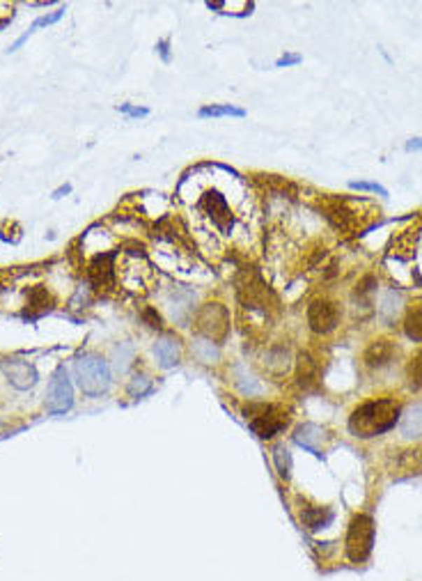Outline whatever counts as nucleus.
Returning a JSON list of instances; mask_svg holds the SVG:
<instances>
[{"label": "nucleus", "instance_id": "nucleus-21", "mask_svg": "<svg viewBox=\"0 0 422 581\" xmlns=\"http://www.w3.org/2000/svg\"><path fill=\"white\" fill-rule=\"evenodd\" d=\"M200 118H246V111L232 104H211L200 109Z\"/></svg>", "mask_w": 422, "mask_h": 581}, {"label": "nucleus", "instance_id": "nucleus-3", "mask_svg": "<svg viewBox=\"0 0 422 581\" xmlns=\"http://www.w3.org/2000/svg\"><path fill=\"white\" fill-rule=\"evenodd\" d=\"M246 418L251 421L253 432L260 439H271L289 425L292 416L283 404H248Z\"/></svg>", "mask_w": 422, "mask_h": 581}, {"label": "nucleus", "instance_id": "nucleus-26", "mask_svg": "<svg viewBox=\"0 0 422 581\" xmlns=\"http://www.w3.org/2000/svg\"><path fill=\"white\" fill-rule=\"evenodd\" d=\"M143 317L147 320V324H150L152 329H163V322H161L159 313H156L154 308H145L143 310Z\"/></svg>", "mask_w": 422, "mask_h": 581}, {"label": "nucleus", "instance_id": "nucleus-9", "mask_svg": "<svg viewBox=\"0 0 422 581\" xmlns=\"http://www.w3.org/2000/svg\"><path fill=\"white\" fill-rule=\"evenodd\" d=\"M0 368H3L7 381H10L16 391H28V388H32L39 381L37 368L28 361L5 359V361H0Z\"/></svg>", "mask_w": 422, "mask_h": 581}, {"label": "nucleus", "instance_id": "nucleus-2", "mask_svg": "<svg viewBox=\"0 0 422 581\" xmlns=\"http://www.w3.org/2000/svg\"><path fill=\"white\" fill-rule=\"evenodd\" d=\"M73 377H76L80 391L90 397L104 395L111 388V368L101 356L85 354L73 361Z\"/></svg>", "mask_w": 422, "mask_h": 581}, {"label": "nucleus", "instance_id": "nucleus-4", "mask_svg": "<svg viewBox=\"0 0 422 581\" xmlns=\"http://www.w3.org/2000/svg\"><path fill=\"white\" fill-rule=\"evenodd\" d=\"M193 327L211 343H223L230 331V313L223 303H204L195 315Z\"/></svg>", "mask_w": 422, "mask_h": 581}, {"label": "nucleus", "instance_id": "nucleus-25", "mask_svg": "<svg viewBox=\"0 0 422 581\" xmlns=\"http://www.w3.org/2000/svg\"><path fill=\"white\" fill-rule=\"evenodd\" d=\"M349 186L356 189V191H372V193L388 196V191L381 184H377V182H349Z\"/></svg>", "mask_w": 422, "mask_h": 581}, {"label": "nucleus", "instance_id": "nucleus-5", "mask_svg": "<svg viewBox=\"0 0 422 581\" xmlns=\"http://www.w3.org/2000/svg\"><path fill=\"white\" fill-rule=\"evenodd\" d=\"M374 545V521L370 514H356L346 533V556L353 563H363Z\"/></svg>", "mask_w": 422, "mask_h": 581}, {"label": "nucleus", "instance_id": "nucleus-1", "mask_svg": "<svg viewBox=\"0 0 422 581\" xmlns=\"http://www.w3.org/2000/svg\"><path fill=\"white\" fill-rule=\"evenodd\" d=\"M397 418H400V402L381 397V400H370L356 406L349 416V430L360 439L379 437L393 430Z\"/></svg>", "mask_w": 422, "mask_h": 581}, {"label": "nucleus", "instance_id": "nucleus-16", "mask_svg": "<svg viewBox=\"0 0 422 581\" xmlns=\"http://www.w3.org/2000/svg\"><path fill=\"white\" fill-rule=\"evenodd\" d=\"M154 354H156V359H159L161 368H172V365L179 363L181 350H179V343H177V340L163 338V340H159V343H156Z\"/></svg>", "mask_w": 422, "mask_h": 581}, {"label": "nucleus", "instance_id": "nucleus-31", "mask_svg": "<svg viewBox=\"0 0 422 581\" xmlns=\"http://www.w3.org/2000/svg\"><path fill=\"white\" fill-rule=\"evenodd\" d=\"M69 191H71V186H69V184H64V186H60V189H57V191H53V198H55V200H57V198L67 196Z\"/></svg>", "mask_w": 422, "mask_h": 581}, {"label": "nucleus", "instance_id": "nucleus-15", "mask_svg": "<svg viewBox=\"0 0 422 581\" xmlns=\"http://www.w3.org/2000/svg\"><path fill=\"white\" fill-rule=\"evenodd\" d=\"M296 379H299V384L303 388H314V386H317L319 368H317V361H314L308 352H303L299 356V361H296Z\"/></svg>", "mask_w": 422, "mask_h": 581}, {"label": "nucleus", "instance_id": "nucleus-13", "mask_svg": "<svg viewBox=\"0 0 422 581\" xmlns=\"http://www.w3.org/2000/svg\"><path fill=\"white\" fill-rule=\"evenodd\" d=\"M28 303H26V317L30 320H37L41 315H46L48 310L53 308V296L48 294L46 287L41 285H35L28 289Z\"/></svg>", "mask_w": 422, "mask_h": 581}, {"label": "nucleus", "instance_id": "nucleus-29", "mask_svg": "<svg viewBox=\"0 0 422 581\" xmlns=\"http://www.w3.org/2000/svg\"><path fill=\"white\" fill-rule=\"evenodd\" d=\"M299 62H301V55H296V53L289 55V53H287V55H283V57H280V60L276 62V67H289V64H299Z\"/></svg>", "mask_w": 422, "mask_h": 581}, {"label": "nucleus", "instance_id": "nucleus-20", "mask_svg": "<svg viewBox=\"0 0 422 581\" xmlns=\"http://www.w3.org/2000/svg\"><path fill=\"white\" fill-rule=\"evenodd\" d=\"M62 16H64V7H57L55 12H51V14H44V16H39V19H35V21H32L30 30H26V32H23V35H21L19 39L14 41L10 51H16V48H21V44H23V41H28V37H30L32 32H35L37 28H44V26H53V23H57V21H60Z\"/></svg>", "mask_w": 422, "mask_h": 581}, {"label": "nucleus", "instance_id": "nucleus-27", "mask_svg": "<svg viewBox=\"0 0 422 581\" xmlns=\"http://www.w3.org/2000/svg\"><path fill=\"white\" fill-rule=\"evenodd\" d=\"M120 113H124V115H131V118H145L147 113V109H140V106H129V104H122L120 106Z\"/></svg>", "mask_w": 422, "mask_h": 581}, {"label": "nucleus", "instance_id": "nucleus-23", "mask_svg": "<svg viewBox=\"0 0 422 581\" xmlns=\"http://www.w3.org/2000/svg\"><path fill=\"white\" fill-rule=\"evenodd\" d=\"M404 435L407 437H418L422 435V409L411 411L407 421H404Z\"/></svg>", "mask_w": 422, "mask_h": 581}, {"label": "nucleus", "instance_id": "nucleus-10", "mask_svg": "<svg viewBox=\"0 0 422 581\" xmlns=\"http://www.w3.org/2000/svg\"><path fill=\"white\" fill-rule=\"evenodd\" d=\"M200 207L206 212V217L211 219V223L220 232H230L232 226H234V217H232L230 203H227V198L223 196V193H216V191L206 193L202 200H200Z\"/></svg>", "mask_w": 422, "mask_h": 581}, {"label": "nucleus", "instance_id": "nucleus-17", "mask_svg": "<svg viewBox=\"0 0 422 581\" xmlns=\"http://www.w3.org/2000/svg\"><path fill=\"white\" fill-rule=\"evenodd\" d=\"M330 519H333V512L328 508H317V505H308V508L301 510V521L305 528L310 531H317V528H324L326 524H330Z\"/></svg>", "mask_w": 422, "mask_h": 581}, {"label": "nucleus", "instance_id": "nucleus-28", "mask_svg": "<svg viewBox=\"0 0 422 581\" xmlns=\"http://www.w3.org/2000/svg\"><path fill=\"white\" fill-rule=\"evenodd\" d=\"M129 391L134 393V395H136V393L143 395L145 391H150V381H147L145 377H138V381H134V384L129 386Z\"/></svg>", "mask_w": 422, "mask_h": 581}, {"label": "nucleus", "instance_id": "nucleus-22", "mask_svg": "<svg viewBox=\"0 0 422 581\" xmlns=\"http://www.w3.org/2000/svg\"><path fill=\"white\" fill-rule=\"evenodd\" d=\"M273 462H276V469L283 478H289V471H292V455L285 446H276L273 448Z\"/></svg>", "mask_w": 422, "mask_h": 581}, {"label": "nucleus", "instance_id": "nucleus-14", "mask_svg": "<svg viewBox=\"0 0 422 581\" xmlns=\"http://www.w3.org/2000/svg\"><path fill=\"white\" fill-rule=\"evenodd\" d=\"M393 356H395V345L391 343V340H374L367 350H365V363L370 365V368H381V365H388L393 361Z\"/></svg>", "mask_w": 422, "mask_h": 581}, {"label": "nucleus", "instance_id": "nucleus-30", "mask_svg": "<svg viewBox=\"0 0 422 581\" xmlns=\"http://www.w3.org/2000/svg\"><path fill=\"white\" fill-rule=\"evenodd\" d=\"M407 149H420L422 152V138H411L407 143Z\"/></svg>", "mask_w": 422, "mask_h": 581}, {"label": "nucleus", "instance_id": "nucleus-6", "mask_svg": "<svg viewBox=\"0 0 422 581\" xmlns=\"http://www.w3.org/2000/svg\"><path fill=\"white\" fill-rule=\"evenodd\" d=\"M71 406H73V388L67 375V368L57 365L55 372L51 375V381H48L46 409L53 416H60V413H67Z\"/></svg>", "mask_w": 422, "mask_h": 581}, {"label": "nucleus", "instance_id": "nucleus-24", "mask_svg": "<svg viewBox=\"0 0 422 581\" xmlns=\"http://www.w3.org/2000/svg\"><path fill=\"white\" fill-rule=\"evenodd\" d=\"M409 379H411V386H416V388L422 386V352L409 365Z\"/></svg>", "mask_w": 422, "mask_h": 581}, {"label": "nucleus", "instance_id": "nucleus-12", "mask_svg": "<svg viewBox=\"0 0 422 581\" xmlns=\"http://www.w3.org/2000/svg\"><path fill=\"white\" fill-rule=\"evenodd\" d=\"M115 253H101L87 264V278L97 292H108L115 285Z\"/></svg>", "mask_w": 422, "mask_h": 581}, {"label": "nucleus", "instance_id": "nucleus-8", "mask_svg": "<svg viewBox=\"0 0 422 581\" xmlns=\"http://www.w3.org/2000/svg\"><path fill=\"white\" fill-rule=\"evenodd\" d=\"M237 296H239V301H241V306H246V308L267 310L271 292H269V287L264 285V280L258 276V273H244V276L237 280Z\"/></svg>", "mask_w": 422, "mask_h": 581}, {"label": "nucleus", "instance_id": "nucleus-19", "mask_svg": "<svg viewBox=\"0 0 422 581\" xmlns=\"http://www.w3.org/2000/svg\"><path fill=\"white\" fill-rule=\"evenodd\" d=\"M324 439V430L317 428V425H312V423H308V425H303L296 430V435H294V442L303 446V448H308V451L312 453H317L319 451V442Z\"/></svg>", "mask_w": 422, "mask_h": 581}, {"label": "nucleus", "instance_id": "nucleus-18", "mask_svg": "<svg viewBox=\"0 0 422 581\" xmlns=\"http://www.w3.org/2000/svg\"><path fill=\"white\" fill-rule=\"evenodd\" d=\"M404 331L411 340L422 343V301H416L409 306L407 317H404Z\"/></svg>", "mask_w": 422, "mask_h": 581}, {"label": "nucleus", "instance_id": "nucleus-7", "mask_svg": "<svg viewBox=\"0 0 422 581\" xmlns=\"http://www.w3.org/2000/svg\"><path fill=\"white\" fill-rule=\"evenodd\" d=\"M321 212L342 232H356L358 228H363V214L356 212L349 200H342V198H324L321 200Z\"/></svg>", "mask_w": 422, "mask_h": 581}, {"label": "nucleus", "instance_id": "nucleus-11", "mask_svg": "<svg viewBox=\"0 0 422 581\" xmlns=\"http://www.w3.org/2000/svg\"><path fill=\"white\" fill-rule=\"evenodd\" d=\"M308 324L314 334H328L337 324V306L330 299H314L308 308Z\"/></svg>", "mask_w": 422, "mask_h": 581}]
</instances>
